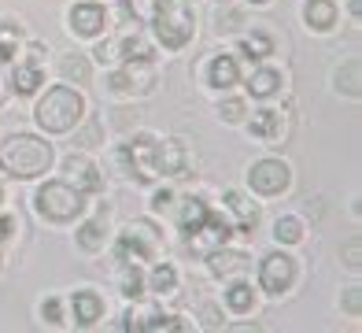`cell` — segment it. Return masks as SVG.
I'll return each instance as SVG.
<instances>
[{"label":"cell","instance_id":"obj_1","mask_svg":"<svg viewBox=\"0 0 362 333\" xmlns=\"http://www.w3.org/2000/svg\"><path fill=\"white\" fill-rule=\"evenodd\" d=\"M0 166L11 178H37L52 166V145L41 141L37 133H11L0 145Z\"/></svg>","mask_w":362,"mask_h":333},{"label":"cell","instance_id":"obj_2","mask_svg":"<svg viewBox=\"0 0 362 333\" xmlns=\"http://www.w3.org/2000/svg\"><path fill=\"white\" fill-rule=\"evenodd\" d=\"M37 126L48 130V133H67L81 123V115H86V96L71 86H56L41 96L37 104Z\"/></svg>","mask_w":362,"mask_h":333},{"label":"cell","instance_id":"obj_3","mask_svg":"<svg viewBox=\"0 0 362 333\" xmlns=\"http://www.w3.org/2000/svg\"><path fill=\"white\" fill-rule=\"evenodd\" d=\"M34 208L45 222H74L86 208V193H78L67 181H45L34 196Z\"/></svg>","mask_w":362,"mask_h":333},{"label":"cell","instance_id":"obj_4","mask_svg":"<svg viewBox=\"0 0 362 333\" xmlns=\"http://www.w3.org/2000/svg\"><path fill=\"white\" fill-rule=\"evenodd\" d=\"M152 26H156L159 45H167L170 52L174 48H185L192 41V15L181 0H159L156 15H152Z\"/></svg>","mask_w":362,"mask_h":333},{"label":"cell","instance_id":"obj_5","mask_svg":"<svg viewBox=\"0 0 362 333\" xmlns=\"http://www.w3.org/2000/svg\"><path fill=\"white\" fill-rule=\"evenodd\" d=\"M119 163L137 181H156L159 178V141L152 133H137L126 148H119Z\"/></svg>","mask_w":362,"mask_h":333},{"label":"cell","instance_id":"obj_6","mask_svg":"<svg viewBox=\"0 0 362 333\" xmlns=\"http://www.w3.org/2000/svg\"><path fill=\"white\" fill-rule=\"evenodd\" d=\"M159 244H163V233L148 219H137V222L126 226L115 252H119V259H126V263H141V259H152L159 252Z\"/></svg>","mask_w":362,"mask_h":333},{"label":"cell","instance_id":"obj_7","mask_svg":"<svg viewBox=\"0 0 362 333\" xmlns=\"http://www.w3.org/2000/svg\"><path fill=\"white\" fill-rule=\"evenodd\" d=\"M248 186L259 196H277V193H285L292 186V171L281 159H255L248 166Z\"/></svg>","mask_w":362,"mask_h":333},{"label":"cell","instance_id":"obj_8","mask_svg":"<svg viewBox=\"0 0 362 333\" xmlns=\"http://www.w3.org/2000/svg\"><path fill=\"white\" fill-rule=\"evenodd\" d=\"M111 93H122V96H144L156 89V71L148 60H129L122 71H115L107 81Z\"/></svg>","mask_w":362,"mask_h":333},{"label":"cell","instance_id":"obj_9","mask_svg":"<svg viewBox=\"0 0 362 333\" xmlns=\"http://www.w3.org/2000/svg\"><path fill=\"white\" fill-rule=\"evenodd\" d=\"M229 233H233V226L222 222V219H215V215L207 211L192 230H185V237H189V248H192L196 256H211L215 248H222V244L229 241Z\"/></svg>","mask_w":362,"mask_h":333},{"label":"cell","instance_id":"obj_10","mask_svg":"<svg viewBox=\"0 0 362 333\" xmlns=\"http://www.w3.org/2000/svg\"><path fill=\"white\" fill-rule=\"evenodd\" d=\"M292 278H296V259L285 256V252H270L259 266V286L270 296H281L292 286Z\"/></svg>","mask_w":362,"mask_h":333},{"label":"cell","instance_id":"obj_11","mask_svg":"<svg viewBox=\"0 0 362 333\" xmlns=\"http://www.w3.org/2000/svg\"><path fill=\"white\" fill-rule=\"evenodd\" d=\"M41 60H45V48L41 45H30V56L15 63V74H11V89L19 93V96H30V93H37L41 89Z\"/></svg>","mask_w":362,"mask_h":333},{"label":"cell","instance_id":"obj_12","mask_svg":"<svg viewBox=\"0 0 362 333\" xmlns=\"http://www.w3.org/2000/svg\"><path fill=\"white\" fill-rule=\"evenodd\" d=\"M63 181L74 186L78 193H93V189H100V171L86 156H67V163H63Z\"/></svg>","mask_w":362,"mask_h":333},{"label":"cell","instance_id":"obj_13","mask_svg":"<svg viewBox=\"0 0 362 333\" xmlns=\"http://www.w3.org/2000/svg\"><path fill=\"white\" fill-rule=\"evenodd\" d=\"M107 26V11L100 4H74L71 8V33L78 38H96Z\"/></svg>","mask_w":362,"mask_h":333},{"label":"cell","instance_id":"obj_14","mask_svg":"<svg viewBox=\"0 0 362 333\" xmlns=\"http://www.w3.org/2000/svg\"><path fill=\"white\" fill-rule=\"evenodd\" d=\"M71 307H74V322L78 326H96V319L104 315V300L96 296L93 289H78L71 296Z\"/></svg>","mask_w":362,"mask_h":333},{"label":"cell","instance_id":"obj_15","mask_svg":"<svg viewBox=\"0 0 362 333\" xmlns=\"http://www.w3.org/2000/svg\"><path fill=\"white\" fill-rule=\"evenodd\" d=\"M222 200H226V208L237 215V226H233V230L252 233V230H255V222H259V208L252 204V200H244V193H237V189H229Z\"/></svg>","mask_w":362,"mask_h":333},{"label":"cell","instance_id":"obj_16","mask_svg":"<svg viewBox=\"0 0 362 333\" xmlns=\"http://www.w3.org/2000/svg\"><path fill=\"white\" fill-rule=\"evenodd\" d=\"M185 163H189V148L181 137L159 145V174H189Z\"/></svg>","mask_w":362,"mask_h":333},{"label":"cell","instance_id":"obj_17","mask_svg":"<svg viewBox=\"0 0 362 333\" xmlns=\"http://www.w3.org/2000/svg\"><path fill=\"white\" fill-rule=\"evenodd\" d=\"M240 81V71H237V60L233 56H215L207 63V86L215 89H229Z\"/></svg>","mask_w":362,"mask_h":333},{"label":"cell","instance_id":"obj_18","mask_svg":"<svg viewBox=\"0 0 362 333\" xmlns=\"http://www.w3.org/2000/svg\"><path fill=\"white\" fill-rule=\"evenodd\" d=\"M207 266L215 278H226V274H240L244 266H248V256L244 252H233V248H215V252L207 256Z\"/></svg>","mask_w":362,"mask_h":333},{"label":"cell","instance_id":"obj_19","mask_svg":"<svg viewBox=\"0 0 362 333\" xmlns=\"http://www.w3.org/2000/svg\"><path fill=\"white\" fill-rule=\"evenodd\" d=\"M303 19H307L310 30L325 33V30H333V26H337V4H333V0H307Z\"/></svg>","mask_w":362,"mask_h":333},{"label":"cell","instance_id":"obj_20","mask_svg":"<svg viewBox=\"0 0 362 333\" xmlns=\"http://www.w3.org/2000/svg\"><path fill=\"white\" fill-rule=\"evenodd\" d=\"M252 133H255L259 141H267V145H281V137H285L281 111H259L255 123H252Z\"/></svg>","mask_w":362,"mask_h":333},{"label":"cell","instance_id":"obj_21","mask_svg":"<svg viewBox=\"0 0 362 333\" xmlns=\"http://www.w3.org/2000/svg\"><path fill=\"white\" fill-rule=\"evenodd\" d=\"M277 89H281V74L270 71V67H262V71H255V74L248 78V93H252V96H259V100L274 96Z\"/></svg>","mask_w":362,"mask_h":333},{"label":"cell","instance_id":"obj_22","mask_svg":"<svg viewBox=\"0 0 362 333\" xmlns=\"http://www.w3.org/2000/svg\"><path fill=\"white\" fill-rule=\"evenodd\" d=\"M107 241V230H104V219H89L86 226L78 230V248H86V252H100Z\"/></svg>","mask_w":362,"mask_h":333},{"label":"cell","instance_id":"obj_23","mask_svg":"<svg viewBox=\"0 0 362 333\" xmlns=\"http://www.w3.org/2000/svg\"><path fill=\"white\" fill-rule=\"evenodd\" d=\"M226 307H229V311H237V315L252 311V307H255V289H252V286H244V281H237L233 289H226Z\"/></svg>","mask_w":362,"mask_h":333},{"label":"cell","instance_id":"obj_24","mask_svg":"<svg viewBox=\"0 0 362 333\" xmlns=\"http://www.w3.org/2000/svg\"><path fill=\"white\" fill-rule=\"evenodd\" d=\"M19 41H23V26H19V23H4V26H0V63L15 60V52H19Z\"/></svg>","mask_w":362,"mask_h":333},{"label":"cell","instance_id":"obj_25","mask_svg":"<svg viewBox=\"0 0 362 333\" xmlns=\"http://www.w3.org/2000/svg\"><path fill=\"white\" fill-rule=\"evenodd\" d=\"M337 93H344V96H358L362 93V86H358V60H348L337 71Z\"/></svg>","mask_w":362,"mask_h":333},{"label":"cell","instance_id":"obj_26","mask_svg":"<svg viewBox=\"0 0 362 333\" xmlns=\"http://www.w3.org/2000/svg\"><path fill=\"white\" fill-rule=\"evenodd\" d=\"M59 74L67 78V81H89V74H93V67H89V60L86 56H63V63H59Z\"/></svg>","mask_w":362,"mask_h":333},{"label":"cell","instance_id":"obj_27","mask_svg":"<svg viewBox=\"0 0 362 333\" xmlns=\"http://www.w3.org/2000/svg\"><path fill=\"white\" fill-rule=\"evenodd\" d=\"M152 289L159 293V296H170L174 289H177V271L170 263H159L156 271H152Z\"/></svg>","mask_w":362,"mask_h":333},{"label":"cell","instance_id":"obj_28","mask_svg":"<svg viewBox=\"0 0 362 333\" xmlns=\"http://www.w3.org/2000/svg\"><path fill=\"white\" fill-rule=\"evenodd\" d=\"M244 52H248V60H267V56L274 52V41H270V33H262V30L248 33V41H244Z\"/></svg>","mask_w":362,"mask_h":333},{"label":"cell","instance_id":"obj_29","mask_svg":"<svg viewBox=\"0 0 362 333\" xmlns=\"http://www.w3.org/2000/svg\"><path fill=\"white\" fill-rule=\"evenodd\" d=\"M274 237L281 241V244H300L303 241V222L300 219H277Z\"/></svg>","mask_w":362,"mask_h":333},{"label":"cell","instance_id":"obj_30","mask_svg":"<svg viewBox=\"0 0 362 333\" xmlns=\"http://www.w3.org/2000/svg\"><path fill=\"white\" fill-rule=\"evenodd\" d=\"M207 215V204L200 196H185V204H181V230H192Z\"/></svg>","mask_w":362,"mask_h":333},{"label":"cell","instance_id":"obj_31","mask_svg":"<svg viewBox=\"0 0 362 333\" xmlns=\"http://www.w3.org/2000/svg\"><path fill=\"white\" fill-rule=\"evenodd\" d=\"M141 293H144V278H141V271H137V263H129L126 271H122V296L141 300Z\"/></svg>","mask_w":362,"mask_h":333},{"label":"cell","instance_id":"obj_32","mask_svg":"<svg viewBox=\"0 0 362 333\" xmlns=\"http://www.w3.org/2000/svg\"><path fill=\"white\" fill-rule=\"evenodd\" d=\"M115 48H119V56H126V60H148V45L137 38V33H126Z\"/></svg>","mask_w":362,"mask_h":333},{"label":"cell","instance_id":"obj_33","mask_svg":"<svg viewBox=\"0 0 362 333\" xmlns=\"http://www.w3.org/2000/svg\"><path fill=\"white\" fill-rule=\"evenodd\" d=\"M156 4H159V0H126V11L134 15L137 23H152V15H156Z\"/></svg>","mask_w":362,"mask_h":333},{"label":"cell","instance_id":"obj_34","mask_svg":"<svg viewBox=\"0 0 362 333\" xmlns=\"http://www.w3.org/2000/svg\"><path fill=\"white\" fill-rule=\"evenodd\" d=\"M240 23H244V15L229 8V11H222L218 19H215V30H218V33H237V30H240Z\"/></svg>","mask_w":362,"mask_h":333},{"label":"cell","instance_id":"obj_35","mask_svg":"<svg viewBox=\"0 0 362 333\" xmlns=\"http://www.w3.org/2000/svg\"><path fill=\"white\" fill-rule=\"evenodd\" d=\"M144 329H152V333H177V329H189L181 319H163V315H152V322H148Z\"/></svg>","mask_w":362,"mask_h":333},{"label":"cell","instance_id":"obj_36","mask_svg":"<svg viewBox=\"0 0 362 333\" xmlns=\"http://www.w3.org/2000/svg\"><path fill=\"white\" fill-rule=\"evenodd\" d=\"M218 119L222 123H240L244 119V104H240V100H222V104H218Z\"/></svg>","mask_w":362,"mask_h":333},{"label":"cell","instance_id":"obj_37","mask_svg":"<svg viewBox=\"0 0 362 333\" xmlns=\"http://www.w3.org/2000/svg\"><path fill=\"white\" fill-rule=\"evenodd\" d=\"M152 315H156L152 307H141V311H129V315H126V322H122V329H144L148 322H152Z\"/></svg>","mask_w":362,"mask_h":333},{"label":"cell","instance_id":"obj_38","mask_svg":"<svg viewBox=\"0 0 362 333\" xmlns=\"http://www.w3.org/2000/svg\"><path fill=\"white\" fill-rule=\"evenodd\" d=\"M358 256H362V244H358V237H351V241H348V248H344V263H348L351 271H358V266H362V259H358Z\"/></svg>","mask_w":362,"mask_h":333},{"label":"cell","instance_id":"obj_39","mask_svg":"<svg viewBox=\"0 0 362 333\" xmlns=\"http://www.w3.org/2000/svg\"><path fill=\"white\" fill-rule=\"evenodd\" d=\"M344 307H348V315H358L362 311V289L351 286L348 293H344Z\"/></svg>","mask_w":362,"mask_h":333},{"label":"cell","instance_id":"obj_40","mask_svg":"<svg viewBox=\"0 0 362 333\" xmlns=\"http://www.w3.org/2000/svg\"><path fill=\"white\" fill-rule=\"evenodd\" d=\"M41 315H45L48 322H63V319H59V315H63L59 300H45V304H41Z\"/></svg>","mask_w":362,"mask_h":333},{"label":"cell","instance_id":"obj_41","mask_svg":"<svg viewBox=\"0 0 362 333\" xmlns=\"http://www.w3.org/2000/svg\"><path fill=\"white\" fill-rule=\"evenodd\" d=\"M170 204H174V193H170V189H163V193L152 196V211H167Z\"/></svg>","mask_w":362,"mask_h":333},{"label":"cell","instance_id":"obj_42","mask_svg":"<svg viewBox=\"0 0 362 333\" xmlns=\"http://www.w3.org/2000/svg\"><path fill=\"white\" fill-rule=\"evenodd\" d=\"M96 141H100V126H89V130L78 137V145H81V148H89V145H96Z\"/></svg>","mask_w":362,"mask_h":333},{"label":"cell","instance_id":"obj_43","mask_svg":"<svg viewBox=\"0 0 362 333\" xmlns=\"http://www.w3.org/2000/svg\"><path fill=\"white\" fill-rule=\"evenodd\" d=\"M115 56H119V48H115V45H96V60H100V63H111Z\"/></svg>","mask_w":362,"mask_h":333},{"label":"cell","instance_id":"obj_44","mask_svg":"<svg viewBox=\"0 0 362 333\" xmlns=\"http://www.w3.org/2000/svg\"><path fill=\"white\" fill-rule=\"evenodd\" d=\"M11 230H15V219H0V241H4Z\"/></svg>","mask_w":362,"mask_h":333},{"label":"cell","instance_id":"obj_45","mask_svg":"<svg viewBox=\"0 0 362 333\" xmlns=\"http://www.w3.org/2000/svg\"><path fill=\"white\" fill-rule=\"evenodd\" d=\"M207 326H222V322H218V311H215V307H207Z\"/></svg>","mask_w":362,"mask_h":333},{"label":"cell","instance_id":"obj_46","mask_svg":"<svg viewBox=\"0 0 362 333\" xmlns=\"http://www.w3.org/2000/svg\"><path fill=\"white\" fill-rule=\"evenodd\" d=\"M252 4H270V0H252Z\"/></svg>","mask_w":362,"mask_h":333},{"label":"cell","instance_id":"obj_47","mask_svg":"<svg viewBox=\"0 0 362 333\" xmlns=\"http://www.w3.org/2000/svg\"><path fill=\"white\" fill-rule=\"evenodd\" d=\"M0 200H4V189H0Z\"/></svg>","mask_w":362,"mask_h":333},{"label":"cell","instance_id":"obj_48","mask_svg":"<svg viewBox=\"0 0 362 333\" xmlns=\"http://www.w3.org/2000/svg\"><path fill=\"white\" fill-rule=\"evenodd\" d=\"M222 4H226V0H222Z\"/></svg>","mask_w":362,"mask_h":333}]
</instances>
